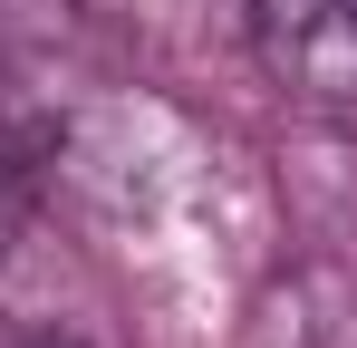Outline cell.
Listing matches in <instances>:
<instances>
[{
  "instance_id": "cell-2",
  "label": "cell",
  "mask_w": 357,
  "mask_h": 348,
  "mask_svg": "<svg viewBox=\"0 0 357 348\" xmlns=\"http://www.w3.org/2000/svg\"><path fill=\"white\" fill-rule=\"evenodd\" d=\"M39 174H49V165H39V145L0 116V252H10V242L29 232V213H39Z\"/></svg>"
},
{
  "instance_id": "cell-1",
  "label": "cell",
  "mask_w": 357,
  "mask_h": 348,
  "mask_svg": "<svg viewBox=\"0 0 357 348\" xmlns=\"http://www.w3.org/2000/svg\"><path fill=\"white\" fill-rule=\"evenodd\" d=\"M251 39L299 107H357V0H251Z\"/></svg>"
},
{
  "instance_id": "cell-3",
  "label": "cell",
  "mask_w": 357,
  "mask_h": 348,
  "mask_svg": "<svg viewBox=\"0 0 357 348\" xmlns=\"http://www.w3.org/2000/svg\"><path fill=\"white\" fill-rule=\"evenodd\" d=\"M10 348H77V339H10Z\"/></svg>"
}]
</instances>
